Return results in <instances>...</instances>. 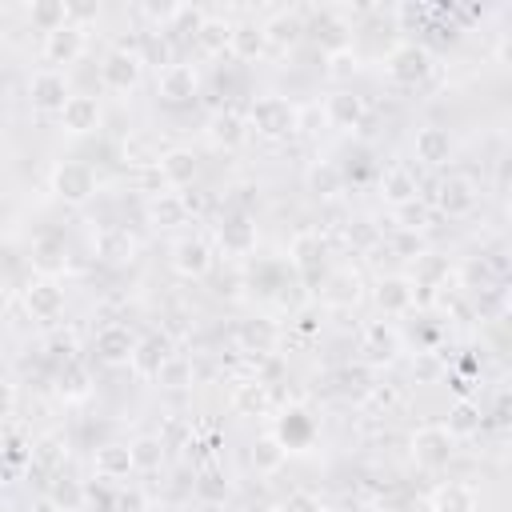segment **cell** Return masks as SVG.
Masks as SVG:
<instances>
[{
  "instance_id": "6da1fadb",
  "label": "cell",
  "mask_w": 512,
  "mask_h": 512,
  "mask_svg": "<svg viewBox=\"0 0 512 512\" xmlns=\"http://www.w3.org/2000/svg\"><path fill=\"white\" fill-rule=\"evenodd\" d=\"M248 132H256L260 140H288L300 132V108L288 100V96H256L252 108H248Z\"/></svg>"
},
{
  "instance_id": "8992f818",
  "label": "cell",
  "mask_w": 512,
  "mask_h": 512,
  "mask_svg": "<svg viewBox=\"0 0 512 512\" xmlns=\"http://www.w3.org/2000/svg\"><path fill=\"white\" fill-rule=\"evenodd\" d=\"M172 272L176 276H184V280H204L208 272H212V264H216V252H212V244L204 240V236H180L176 244H172Z\"/></svg>"
},
{
  "instance_id": "83f0119b",
  "label": "cell",
  "mask_w": 512,
  "mask_h": 512,
  "mask_svg": "<svg viewBox=\"0 0 512 512\" xmlns=\"http://www.w3.org/2000/svg\"><path fill=\"white\" fill-rule=\"evenodd\" d=\"M68 456H72V448H68V436H64V432H44V436H36L32 448H28V464H32L36 472H44V476L64 472Z\"/></svg>"
},
{
  "instance_id": "5bb4252c",
  "label": "cell",
  "mask_w": 512,
  "mask_h": 512,
  "mask_svg": "<svg viewBox=\"0 0 512 512\" xmlns=\"http://www.w3.org/2000/svg\"><path fill=\"white\" fill-rule=\"evenodd\" d=\"M172 352H176V348H172V336H168V332H144V336H136V348H132L128 368H132L136 380H156L160 364H164Z\"/></svg>"
},
{
  "instance_id": "7a4b0ae2",
  "label": "cell",
  "mask_w": 512,
  "mask_h": 512,
  "mask_svg": "<svg viewBox=\"0 0 512 512\" xmlns=\"http://www.w3.org/2000/svg\"><path fill=\"white\" fill-rule=\"evenodd\" d=\"M384 72H388V80L396 84V88H424L428 80H432V72H436V56L424 48V44H416V40H404V44H396L392 52H388V60H384Z\"/></svg>"
},
{
  "instance_id": "ab89813d",
  "label": "cell",
  "mask_w": 512,
  "mask_h": 512,
  "mask_svg": "<svg viewBox=\"0 0 512 512\" xmlns=\"http://www.w3.org/2000/svg\"><path fill=\"white\" fill-rule=\"evenodd\" d=\"M156 384L168 388V392H184V388H192V384H196V368H192V360H188L184 352H172V356L160 364Z\"/></svg>"
},
{
  "instance_id": "52a82bcc",
  "label": "cell",
  "mask_w": 512,
  "mask_h": 512,
  "mask_svg": "<svg viewBox=\"0 0 512 512\" xmlns=\"http://www.w3.org/2000/svg\"><path fill=\"white\" fill-rule=\"evenodd\" d=\"M84 52H88V28L60 24L56 32H44L40 56L48 60V68H56V72H60V64H76Z\"/></svg>"
},
{
  "instance_id": "2e32d148",
  "label": "cell",
  "mask_w": 512,
  "mask_h": 512,
  "mask_svg": "<svg viewBox=\"0 0 512 512\" xmlns=\"http://www.w3.org/2000/svg\"><path fill=\"white\" fill-rule=\"evenodd\" d=\"M416 280L412 276H380L376 280V288H372V300H376V308L384 312V316H408L412 308H416Z\"/></svg>"
},
{
  "instance_id": "d4e9b609",
  "label": "cell",
  "mask_w": 512,
  "mask_h": 512,
  "mask_svg": "<svg viewBox=\"0 0 512 512\" xmlns=\"http://www.w3.org/2000/svg\"><path fill=\"white\" fill-rule=\"evenodd\" d=\"M92 252H96V260H104V264H132V260H136V240H132L128 228L104 224V228L92 232Z\"/></svg>"
},
{
  "instance_id": "e575fe53",
  "label": "cell",
  "mask_w": 512,
  "mask_h": 512,
  "mask_svg": "<svg viewBox=\"0 0 512 512\" xmlns=\"http://www.w3.org/2000/svg\"><path fill=\"white\" fill-rule=\"evenodd\" d=\"M268 384L260 380V376H248V380H240V384H232V396H228V408L236 412V416H264L268 412Z\"/></svg>"
},
{
  "instance_id": "816d5d0a",
  "label": "cell",
  "mask_w": 512,
  "mask_h": 512,
  "mask_svg": "<svg viewBox=\"0 0 512 512\" xmlns=\"http://www.w3.org/2000/svg\"><path fill=\"white\" fill-rule=\"evenodd\" d=\"M16 400H20V392H16V384H12L8 376H0V420L16 412Z\"/></svg>"
},
{
  "instance_id": "f35d334b",
  "label": "cell",
  "mask_w": 512,
  "mask_h": 512,
  "mask_svg": "<svg viewBox=\"0 0 512 512\" xmlns=\"http://www.w3.org/2000/svg\"><path fill=\"white\" fill-rule=\"evenodd\" d=\"M128 452H132V468L136 472H160L164 468V456H168V444H164V436L144 432V436L128 440Z\"/></svg>"
},
{
  "instance_id": "7dc6e473",
  "label": "cell",
  "mask_w": 512,
  "mask_h": 512,
  "mask_svg": "<svg viewBox=\"0 0 512 512\" xmlns=\"http://www.w3.org/2000/svg\"><path fill=\"white\" fill-rule=\"evenodd\" d=\"M56 392L64 396V400H88V392H92V384H88V372L80 368V364H64L60 368V376H56Z\"/></svg>"
},
{
  "instance_id": "8fae6325",
  "label": "cell",
  "mask_w": 512,
  "mask_h": 512,
  "mask_svg": "<svg viewBox=\"0 0 512 512\" xmlns=\"http://www.w3.org/2000/svg\"><path fill=\"white\" fill-rule=\"evenodd\" d=\"M196 92H200V72H196V64L172 60V64L160 68V76H156V96H160L164 104H188Z\"/></svg>"
},
{
  "instance_id": "f6af8a7d",
  "label": "cell",
  "mask_w": 512,
  "mask_h": 512,
  "mask_svg": "<svg viewBox=\"0 0 512 512\" xmlns=\"http://www.w3.org/2000/svg\"><path fill=\"white\" fill-rule=\"evenodd\" d=\"M28 20L40 32H56L60 24H68V4L64 0H32L28 4Z\"/></svg>"
},
{
  "instance_id": "9a60e30c",
  "label": "cell",
  "mask_w": 512,
  "mask_h": 512,
  "mask_svg": "<svg viewBox=\"0 0 512 512\" xmlns=\"http://www.w3.org/2000/svg\"><path fill=\"white\" fill-rule=\"evenodd\" d=\"M156 172H160L164 188H172V192L192 188V180L200 176V156H196L192 148H184V144L164 148V152L156 156Z\"/></svg>"
},
{
  "instance_id": "7bdbcfd3",
  "label": "cell",
  "mask_w": 512,
  "mask_h": 512,
  "mask_svg": "<svg viewBox=\"0 0 512 512\" xmlns=\"http://www.w3.org/2000/svg\"><path fill=\"white\" fill-rule=\"evenodd\" d=\"M356 68H360V52H356L352 44H340V48H328V52H324V76H328V80L344 84V80L356 76Z\"/></svg>"
},
{
  "instance_id": "681fc988",
  "label": "cell",
  "mask_w": 512,
  "mask_h": 512,
  "mask_svg": "<svg viewBox=\"0 0 512 512\" xmlns=\"http://www.w3.org/2000/svg\"><path fill=\"white\" fill-rule=\"evenodd\" d=\"M396 20L404 24V28H428L432 20H436V4H396Z\"/></svg>"
},
{
  "instance_id": "3957f363",
  "label": "cell",
  "mask_w": 512,
  "mask_h": 512,
  "mask_svg": "<svg viewBox=\"0 0 512 512\" xmlns=\"http://www.w3.org/2000/svg\"><path fill=\"white\" fill-rule=\"evenodd\" d=\"M456 436L444 428V424H420L408 440V452H412V464L424 468V472H440L448 468V460L456 456Z\"/></svg>"
},
{
  "instance_id": "d6986e66",
  "label": "cell",
  "mask_w": 512,
  "mask_h": 512,
  "mask_svg": "<svg viewBox=\"0 0 512 512\" xmlns=\"http://www.w3.org/2000/svg\"><path fill=\"white\" fill-rule=\"evenodd\" d=\"M260 28H264V40H268L272 52H292L304 40V32H308L300 8H276Z\"/></svg>"
},
{
  "instance_id": "484cf974",
  "label": "cell",
  "mask_w": 512,
  "mask_h": 512,
  "mask_svg": "<svg viewBox=\"0 0 512 512\" xmlns=\"http://www.w3.org/2000/svg\"><path fill=\"white\" fill-rule=\"evenodd\" d=\"M380 200L388 204V208H408V204H416L420 200V180H416V172L408 168V164H392L384 176H380Z\"/></svg>"
},
{
  "instance_id": "7402d4cb",
  "label": "cell",
  "mask_w": 512,
  "mask_h": 512,
  "mask_svg": "<svg viewBox=\"0 0 512 512\" xmlns=\"http://www.w3.org/2000/svg\"><path fill=\"white\" fill-rule=\"evenodd\" d=\"M364 296V280L356 268H332L324 272V284H320V300L328 308H356Z\"/></svg>"
},
{
  "instance_id": "f5cc1de1",
  "label": "cell",
  "mask_w": 512,
  "mask_h": 512,
  "mask_svg": "<svg viewBox=\"0 0 512 512\" xmlns=\"http://www.w3.org/2000/svg\"><path fill=\"white\" fill-rule=\"evenodd\" d=\"M136 512H168V508H164V504H140Z\"/></svg>"
},
{
  "instance_id": "7c38bea8",
  "label": "cell",
  "mask_w": 512,
  "mask_h": 512,
  "mask_svg": "<svg viewBox=\"0 0 512 512\" xmlns=\"http://www.w3.org/2000/svg\"><path fill=\"white\" fill-rule=\"evenodd\" d=\"M256 240H260L256 220H252L244 208L228 212V216L216 224V244L224 248V256H248V252H256Z\"/></svg>"
},
{
  "instance_id": "b9f144b4",
  "label": "cell",
  "mask_w": 512,
  "mask_h": 512,
  "mask_svg": "<svg viewBox=\"0 0 512 512\" xmlns=\"http://www.w3.org/2000/svg\"><path fill=\"white\" fill-rule=\"evenodd\" d=\"M228 32H232V24H228L224 16H204L192 40L200 44V52H208V56H220V52H228Z\"/></svg>"
},
{
  "instance_id": "8d00e7d4",
  "label": "cell",
  "mask_w": 512,
  "mask_h": 512,
  "mask_svg": "<svg viewBox=\"0 0 512 512\" xmlns=\"http://www.w3.org/2000/svg\"><path fill=\"white\" fill-rule=\"evenodd\" d=\"M288 448L280 444V436L276 432H260L256 440H252V452H248V464L260 472V476H276L284 464H288Z\"/></svg>"
},
{
  "instance_id": "44dd1931",
  "label": "cell",
  "mask_w": 512,
  "mask_h": 512,
  "mask_svg": "<svg viewBox=\"0 0 512 512\" xmlns=\"http://www.w3.org/2000/svg\"><path fill=\"white\" fill-rule=\"evenodd\" d=\"M28 260H32V272H36V276H44V280H60V276L68 272V244H64V236H56V232H40V236L32 240Z\"/></svg>"
},
{
  "instance_id": "4fadbf2b",
  "label": "cell",
  "mask_w": 512,
  "mask_h": 512,
  "mask_svg": "<svg viewBox=\"0 0 512 512\" xmlns=\"http://www.w3.org/2000/svg\"><path fill=\"white\" fill-rule=\"evenodd\" d=\"M24 308L32 320L40 324H56L64 316V288L60 280H44V276H32L28 288H24Z\"/></svg>"
},
{
  "instance_id": "836d02e7",
  "label": "cell",
  "mask_w": 512,
  "mask_h": 512,
  "mask_svg": "<svg viewBox=\"0 0 512 512\" xmlns=\"http://www.w3.org/2000/svg\"><path fill=\"white\" fill-rule=\"evenodd\" d=\"M304 184H308V192H312L316 200H332V196L344 192L348 176H344V168H340L336 160H312L308 172H304Z\"/></svg>"
},
{
  "instance_id": "4316f807",
  "label": "cell",
  "mask_w": 512,
  "mask_h": 512,
  "mask_svg": "<svg viewBox=\"0 0 512 512\" xmlns=\"http://www.w3.org/2000/svg\"><path fill=\"white\" fill-rule=\"evenodd\" d=\"M144 216H148V224H152V228H180V224H188V220H192V208H188L184 192L164 188V192L148 196Z\"/></svg>"
},
{
  "instance_id": "60d3db41",
  "label": "cell",
  "mask_w": 512,
  "mask_h": 512,
  "mask_svg": "<svg viewBox=\"0 0 512 512\" xmlns=\"http://www.w3.org/2000/svg\"><path fill=\"white\" fill-rule=\"evenodd\" d=\"M480 420H484V412H480V404L476 400H456L452 408H448V420H440L456 440H464V436H472V432H480Z\"/></svg>"
},
{
  "instance_id": "30bf717a",
  "label": "cell",
  "mask_w": 512,
  "mask_h": 512,
  "mask_svg": "<svg viewBox=\"0 0 512 512\" xmlns=\"http://www.w3.org/2000/svg\"><path fill=\"white\" fill-rule=\"evenodd\" d=\"M324 260H328V240H324V232L304 228V232L292 236V244H288V264L296 268V276L316 280V276L324 272Z\"/></svg>"
},
{
  "instance_id": "ba28073f",
  "label": "cell",
  "mask_w": 512,
  "mask_h": 512,
  "mask_svg": "<svg viewBox=\"0 0 512 512\" xmlns=\"http://www.w3.org/2000/svg\"><path fill=\"white\" fill-rule=\"evenodd\" d=\"M68 96H72V92H68V76H64V72H56V68H40V72L28 76V104H32L36 112H44V116H60V108H64Z\"/></svg>"
},
{
  "instance_id": "bcb514c9",
  "label": "cell",
  "mask_w": 512,
  "mask_h": 512,
  "mask_svg": "<svg viewBox=\"0 0 512 512\" xmlns=\"http://www.w3.org/2000/svg\"><path fill=\"white\" fill-rule=\"evenodd\" d=\"M388 248H392V256H400V260H424V256H428L424 232H412V228H392Z\"/></svg>"
},
{
  "instance_id": "277c9868",
  "label": "cell",
  "mask_w": 512,
  "mask_h": 512,
  "mask_svg": "<svg viewBox=\"0 0 512 512\" xmlns=\"http://www.w3.org/2000/svg\"><path fill=\"white\" fill-rule=\"evenodd\" d=\"M144 80V56L140 48H108L100 60V84L108 92H136Z\"/></svg>"
},
{
  "instance_id": "4dcf8cb0",
  "label": "cell",
  "mask_w": 512,
  "mask_h": 512,
  "mask_svg": "<svg viewBox=\"0 0 512 512\" xmlns=\"http://www.w3.org/2000/svg\"><path fill=\"white\" fill-rule=\"evenodd\" d=\"M264 52H268L264 28H260L256 20H236V24H232V32H228V56H236V60L252 64V60H260Z\"/></svg>"
},
{
  "instance_id": "f546056e",
  "label": "cell",
  "mask_w": 512,
  "mask_h": 512,
  "mask_svg": "<svg viewBox=\"0 0 512 512\" xmlns=\"http://www.w3.org/2000/svg\"><path fill=\"white\" fill-rule=\"evenodd\" d=\"M236 344H240V352L268 356V352L280 344V328H276V320H268V316L240 320V324H236Z\"/></svg>"
},
{
  "instance_id": "603a6c76",
  "label": "cell",
  "mask_w": 512,
  "mask_h": 512,
  "mask_svg": "<svg viewBox=\"0 0 512 512\" xmlns=\"http://www.w3.org/2000/svg\"><path fill=\"white\" fill-rule=\"evenodd\" d=\"M364 116H368V104H364V96H356L352 88H336V92L324 100V120H328L332 128H340V132H356V128L364 124Z\"/></svg>"
},
{
  "instance_id": "d6a6232c",
  "label": "cell",
  "mask_w": 512,
  "mask_h": 512,
  "mask_svg": "<svg viewBox=\"0 0 512 512\" xmlns=\"http://www.w3.org/2000/svg\"><path fill=\"white\" fill-rule=\"evenodd\" d=\"M428 512H476V488L464 480H444L428 492Z\"/></svg>"
},
{
  "instance_id": "c3c4849f",
  "label": "cell",
  "mask_w": 512,
  "mask_h": 512,
  "mask_svg": "<svg viewBox=\"0 0 512 512\" xmlns=\"http://www.w3.org/2000/svg\"><path fill=\"white\" fill-rule=\"evenodd\" d=\"M448 376V360L440 352H416L412 356V380L416 384H440Z\"/></svg>"
},
{
  "instance_id": "74e56055",
  "label": "cell",
  "mask_w": 512,
  "mask_h": 512,
  "mask_svg": "<svg viewBox=\"0 0 512 512\" xmlns=\"http://www.w3.org/2000/svg\"><path fill=\"white\" fill-rule=\"evenodd\" d=\"M208 136H212L216 148H240V144L248 140V120H244L240 112L224 108V112H216V116L208 120Z\"/></svg>"
},
{
  "instance_id": "e0dca14e",
  "label": "cell",
  "mask_w": 512,
  "mask_h": 512,
  "mask_svg": "<svg viewBox=\"0 0 512 512\" xmlns=\"http://www.w3.org/2000/svg\"><path fill=\"white\" fill-rule=\"evenodd\" d=\"M132 348H136V332L128 324H104L96 336H92V352L100 364L108 368H124L132 360Z\"/></svg>"
},
{
  "instance_id": "ffe728a7",
  "label": "cell",
  "mask_w": 512,
  "mask_h": 512,
  "mask_svg": "<svg viewBox=\"0 0 512 512\" xmlns=\"http://www.w3.org/2000/svg\"><path fill=\"white\" fill-rule=\"evenodd\" d=\"M100 124H104V108H100L96 96L72 92V96L64 100V108H60V128H64L68 136H88V132H96Z\"/></svg>"
},
{
  "instance_id": "9c48e42d",
  "label": "cell",
  "mask_w": 512,
  "mask_h": 512,
  "mask_svg": "<svg viewBox=\"0 0 512 512\" xmlns=\"http://www.w3.org/2000/svg\"><path fill=\"white\" fill-rule=\"evenodd\" d=\"M476 204H480V188H476L472 176H444V180L436 184V208H440L448 220L472 216Z\"/></svg>"
},
{
  "instance_id": "d590c367",
  "label": "cell",
  "mask_w": 512,
  "mask_h": 512,
  "mask_svg": "<svg viewBox=\"0 0 512 512\" xmlns=\"http://www.w3.org/2000/svg\"><path fill=\"white\" fill-rule=\"evenodd\" d=\"M276 436H280V444L288 448V452H304L308 444H312V436H316V420L304 412V408H288L284 416H280V428H272Z\"/></svg>"
},
{
  "instance_id": "ee69618b",
  "label": "cell",
  "mask_w": 512,
  "mask_h": 512,
  "mask_svg": "<svg viewBox=\"0 0 512 512\" xmlns=\"http://www.w3.org/2000/svg\"><path fill=\"white\" fill-rule=\"evenodd\" d=\"M196 496H200V504L220 508V504L232 496V484H228V476H224L220 468H204V472L196 476Z\"/></svg>"
},
{
  "instance_id": "f1b7e54d",
  "label": "cell",
  "mask_w": 512,
  "mask_h": 512,
  "mask_svg": "<svg viewBox=\"0 0 512 512\" xmlns=\"http://www.w3.org/2000/svg\"><path fill=\"white\" fill-rule=\"evenodd\" d=\"M92 472L104 480V484H120V480H128L136 468H132V452H128V444L124 440H108V444H100L96 452H92Z\"/></svg>"
},
{
  "instance_id": "cb8c5ba5",
  "label": "cell",
  "mask_w": 512,
  "mask_h": 512,
  "mask_svg": "<svg viewBox=\"0 0 512 512\" xmlns=\"http://www.w3.org/2000/svg\"><path fill=\"white\" fill-rule=\"evenodd\" d=\"M452 152H456V144H452V136H448L440 124H420V128H416V136H412V156H416L424 168L448 164Z\"/></svg>"
},
{
  "instance_id": "1f68e13d",
  "label": "cell",
  "mask_w": 512,
  "mask_h": 512,
  "mask_svg": "<svg viewBox=\"0 0 512 512\" xmlns=\"http://www.w3.org/2000/svg\"><path fill=\"white\" fill-rule=\"evenodd\" d=\"M44 504H48L52 512H84V508H88V488H84L80 480L64 476V472H56V476L48 480Z\"/></svg>"
},
{
  "instance_id": "5b68a950",
  "label": "cell",
  "mask_w": 512,
  "mask_h": 512,
  "mask_svg": "<svg viewBox=\"0 0 512 512\" xmlns=\"http://www.w3.org/2000/svg\"><path fill=\"white\" fill-rule=\"evenodd\" d=\"M52 192L64 204H88L96 196V172L84 160H60L52 168Z\"/></svg>"
},
{
  "instance_id": "f907efd6",
  "label": "cell",
  "mask_w": 512,
  "mask_h": 512,
  "mask_svg": "<svg viewBox=\"0 0 512 512\" xmlns=\"http://www.w3.org/2000/svg\"><path fill=\"white\" fill-rule=\"evenodd\" d=\"M276 512H324V504H320V496L296 488V492H288V496L276 504Z\"/></svg>"
},
{
  "instance_id": "ac0fdd59",
  "label": "cell",
  "mask_w": 512,
  "mask_h": 512,
  "mask_svg": "<svg viewBox=\"0 0 512 512\" xmlns=\"http://www.w3.org/2000/svg\"><path fill=\"white\" fill-rule=\"evenodd\" d=\"M360 352H364L368 364H392V360L404 352V340H400L396 324L372 320V324H364V332H360Z\"/></svg>"
}]
</instances>
